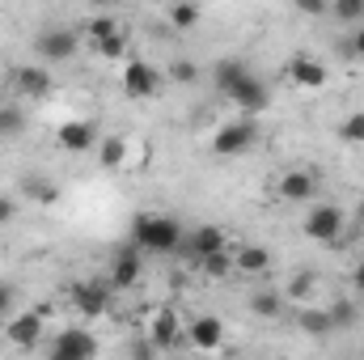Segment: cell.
I'll list each match as a JSON object with an SVG mask.
<instances>
[{
  "label": "cell",
  "instance_id": "1",
  "mask_svg": "<svg viewBox=\"0 0 364 360\" xmlns=\"http://www.w3.org/2000/svg\"><path fill=\"white\" fill-rule=\"evenodd\" d=\"M182 238H186L182 225L166 212H140L132 221V246L140 255H174L182 250Z\"/></svg>",
  "mask_w": 364,
  "mask_h": 360
},
{
  "label": "cell",
  "instance_id": "2",
  "mask_svg": "<svg viewBox=\"0 0 364 360\" xmlns=\"http://www.w3.org/2000/svg\"><path fill=\"white\" fill-rule=\"evenodd\" d=\"M81 47V30H68V26H47L38 38H34V55L47 60V64H64L73 60Z\"/></svg>",
  "mask_w": 364,
  "mask_h": 360
},
{
  "label": "cell",
  "instance_id": "3",
  "mask_svg": "<svg viewBox=\"0 0 364 360\" xmlns=\"http://www.w3.org/2000/svg\"><path fill=\"white\" fill-rule=\"evenodd\" d=\"M343 225H348V216H343V208H335V203H314L309 216H305V233H309L314 242H326V246H335V242L343 238Z\"/></svg>",
  "mask_w": 364,
  "mask_h": 360
},
{
  "label": "cell",
  "instance_id": "4",
  "mask_svg": "<svg viewBox=\"0 0 364 360\" xmlns=\"http://www.w3.org/2000/svg\"><path fill=\"white\" fill-rule=\"evenodd\" d=\"M144 339H149L157 352H161V348H174V344H186L178 309H174V305H157L153 318H149V327H144Z\"/></svg>",
  "mask_w": 364,
  "mask_h": 360
},
{
  "label": "cell",
  "instance_id": "5",
  "mask_svg": "<svg viewBox=\"0 0 364 360\" xmlns=\"http://www.w3.org/2000/svg\"><path fill=\"white\" fill-rule=\"evenodd\" d=\"M9 90L17 93L21 102H38V97H47V93L55 90V81H51V73L38 68V64H17V68L9 73Z\"/></svg>",
  "mask_w": 364,
  "mask_h": 360
},
{
  "label": "cell",
  "instance_id": "6",
  "mask_svg": "<svg viewBox=\"0 0 364 360\" xmlns=\"http://www.w3.org/2000/svg\"><path fill=\"white\" fill-rule=\"evenodd\" d=\"M110 280H77L73 284V309L81 318H102L110 309Z\"/></svg>",
  "mask_w": 364,
  "mask_h": 360
},
{
  "label": "cell",
  "instance_id": "7",
  "mask_svg": "<svg viewBox=\"0 0 364 360\" xmlns=\"http://www.w3.org/2000/svg\"><path fill=\"white\" fill-rule=\"evenodd\" d=\"M255 140H259L255 119H237V123H225V127L212 136V153H216V157H237V153H246Z\"/></svg>",
  "mask_w": 364,
  "mask_h": 360
},
{
  "label": "cell",
  "instance_id": "8",
  "mask_svg": "<svg viewBox=\"0 0 364 360\" xmlns=\"http://www.w3.org/2000/svg\"><path fill=\"white\" fill-rule=\"evenodd\" d=\"M93 356H97V339L90 331H81V327L60 331L51 339V352H47V360H93Z\"/></svg>",
  "mask_w": 364,
  "mask_h": 360
},
{
  "label": "cell",
  "instance_id": "9",
  "mask_svg": "<svg viewBox=\"0 0 364 360\" xmlns=\"http://www.w3.org/2000/svg\"><path fill=\"white\" fill-rule=\"evenodd\" d=\"M140 275H144V255L132 246V242H123L114 255H110V288L119 292V288H132V284H140Z\"/></svg>",
  "mask_w": 364,
  "mask_h": 360
},
{
  "label": "cell",
  "instance_id": "10",
  "mask_svg": "<svg viewBox=\"0 0 364 360\" xmlns=\"http://www.w3.org/2000/svg\"><path fill=\"white\" fill-rule=\"evenodd\" d=\"M157 90H161V73H157L149 60H127V64H123V93H127V97L144 102V97H153Z\"/></svg>",
  "mask_w": 364,
  "mask_h": 360
},
{
  "label": "cell",
  "instance_id": "11",
  "mask_svg": "<svg viewBox=\"0 0 364 360\" xmlns=\"http://www.w3.org/2000/svg\"><path fill=\"white\" fill-rule=\"evenodd\" d=\"M43 331H47L43 314H38V309H21V314H13V318H9L4 339H9L13 348H34V344L43 339Z\"/></svg>",
  "mask_w": 364,
  "mask_h": 360
},
{
  "label": "cell",
  "instance_id": "12",
  "mask_svg": "<svg viewBox=\"0 0 364 360\" xmlns=\"http://www.w3.org/2000/svg\"><path fill=\"white\" fill-rule=\"evenodd\" d=\"M55 144L64 153H90L93 144H97V127H93L90 119H68V123L55 127Z\"/></svg>",
  "mask_w": 364,
  "mask_h": 360
},
{
  "label": "cell",
  "instance_id": "13",
  "mask_svg": "<svg viewBox=\"0 0 364 360\" xmlns=\"http://www.w3.org/2000/svg\"><path fill=\"white\" fill-rule=\"evenodd\" d=\"M229 102H233V106H242L246 115H263V110L272 106V90H267V81H263V77H255V73H250L237 90L229 93Z\"/></svg>",
  "mask_w": 364,
  "mask_h": 360
},
{
  "label": "cell",
  "instance_id": "14",
  "mask_svg": "<svg viewBox=\"0 0 364 360\" xmlns=\"http://www.w3.org/2000/svg\"><path fill=\"white\" fill-rule=\"evenodd\" d=\"M186 344L191 348H199V352H216L220 348V339H225V327H220V318H212V314H199L195 322H186Z\"/></svg>",
  "mask_w": 364,
  "mask_h": 360
},
{
  "label": "cell",
  "instance_id": "15",
  "mask_svg": "<svg viewBox=\"0 0 364 360\" xmlns=\"http://www.w3.org/2000/svg\"><path fill=\"white\" fill-rule=\"evenodd\" d=\"M318 195V174L314 170H284L279 179V199L284 203H309Z\"/></svg>",
  "mask_w": 364,
  "mask_h": 360
},
{
  "label": "cell",
  "instance_id": "16",
  "mask_svg": "<svg viewBox=\"0 0 364 360\" xmlns=\"http://www.w3.org/2000/svg\"><path fill=\"white\" fill-rule=\"evenodd\" d=\"M182 250H191L195 259H208V255H220L225 250V233L216 225H195L186 238H182Z\"/></svg>",
  "mask_w": 364,
  "mask_h": 360
},
{
  "label": "cell",
  "instance_id": "17",
  "mask_svg": "<svg viewBox=\"0 0 364 360\" xmlns=\"http://www.w3.org/2000/svg\"><path fill=\"white\" fill-rule=\"evenodd\" d=\"M288 81L301 85V90H322L326 85V68L314 55H296V60H288Z\"/></svg>",
  "mask_w": 364,
  "mask_h": 360
},
{
  "label": "cell",
  "instance_id": "18",
  "mask_svg": "<svg viewBox=\"0 0 364 360\" xmlns=\"http://www.w3.org/2000/svg\"><path fill=\"white\" fill-rule=\"evenodd\" d=\"M246 77H250V64H246V60H233V55H229V60H216V64H212V85L225 93V97L237 90Z\"/></svg>",
  "mask_w": 364,
  "mask_h": 360
},
{
  "label": "cell",
  "instance_id": "19",
  "mask_svg": "<svg viewBox=\"0 0 364 360\" xmlns=\"http://www.w3.org/2000/svg\"><path fill=\"white\" fill-rule=\"evenodd\" d=\"M296 327H301L305 335H331V331H335L326 305H301V309H296Z\"/></svg>",
  "mask_w": 364,
  "mask_h": 360
},
{
  "label": "cell",
  "instance_id": "20",
  "mask_svg": "<svg viewBox=\"0 0 364 360\" xmlns=\"http://www.w3.org/2000/svg\"><path fill=\"white\" fill-rule=\"evenodd\" d=\"M314 292H318V271H309V268H301L288 280V288H284V297H288V301H301V305H309Z\"/></svg>",
  "mask_w": 364,
  "mask_h": 360
},
{
  "label": "cell",
  "instance_id": "21",
  "mask_svg": "<svg viewBox=\"0 0 364 360\" xmlns=\"http://www.w3.org/2000/svg\"><path fill=\"white\" fill-rule=\"evenodd\" d=\"M26 132V110L17 102H0V140H17Z\"/></svg>",
  "mask_w": 364,
  "mask_h": 360
},
{
  "label": "cell",
  "instance_id": "22",
  "mask_svg": "<svg viewBox=\"0 0 364 360\" xmlns=\"http://www.w3.org/2000/svg\"><path fill=\"white\" fill-rule=\"evenodd\" d=\"M250 314H259V318H279V314H284V292H275V288L250 292Z\"/></svg>",
  "mask_w": 364,
  "mask_h": 360
},
{
  "label": "cell",
  "instance_id": "23",
  "mask_svg": "<svg viewBox=\"0 0 364 360\" xmlns=\"http://www.w3.org/2000/svg\"><path fill=\"white\" fill-rule=\"evenodd\" d=\"M97 157H102L106 170H123V162H127V136H102Z\"/></svg>",
  "mask_w": 364,
  "mask_h": 360
},
{
  "label": "cell",
  "instance_id": "24",
  "mask_svg": "<svg viewBox=\"0 0 364 360\" xmlns=\"http://www.w3.org/2000/svg\"><path fill=\"white\" fill-rule=\"evenodd\" d=\"M233 263H237V271H250V275H263V271L272 268V255H267L263 246H242V250L233 255Z\"/></svg>",
  "mask_w": 364,
  "mask_h": 360
},
{
  "label": "cell",
  "instance_id": "25",
  "mask_svg": "<svg viewBox=\"0 0 364 360\" xmlns=\"http://www.w3.org/2000/svg\"><path fill=\"white\" fill-rule=\"evenodd\" d=\"M199 271H203V275H212V280H225V275H233V271H237V263H233V255H229V250H220V255L199 259Z\"/></svg>",
  "mask_w": 364,
  "mask_h": 360
},
{
  "label": "cell",
  "instance_id": "26",
  "mask_svg": "<svg viewBox=\"0 0 364 360\" xmlns=\"http://www.w3.org/2000/svg\"><path fill=\"white\" fill-rule=\"evenodd\" d=\"M199 4H170V26L178 30V34H186V30H195L199 26Z\"/></svg>",
  "mask_w": 364,
  "mask_h": 360
},
{
  "label": "cell",
  "instance_id": "27",
  "mask_svg": "<svg viewBox=\"0 0 364 360\" xmlns=\"http://www.w3.org/2000/svg\"><path fill=\"white\" fill-rule=\"evenodd\" d=\"M21 191H26L34 203H55V199H60V186H55V182H47V179H26V182H21Z\"/></svg>",
  "mask_w": 364,
  "mask_h": 360
},
{
  "label": "cell",
  "instance_id": "28",
  "mask_svg": "<svg viewBox=\"0 0 364 360\" xmlns=\"http://www.w3.org/2000/svg\"><path fill=\"white\" fill-rule=\"evenodd\" d=\"M85 34H90L93 43H102V38H110V34H119V21L110 17V13H97V17H90L85 26H81Z\"/></svg>",
  "mask_w": 364,
  "mask_h": 360
},
{
  "label": "cell",
  "instance_id": "29",
  "mask_svg": "<svg viewBox=\"0 0 364 360\" xmlns=\"http://www.w3.org/2000/svg\"><path fill=\"white\" fill-rule=\"evenodd\" d=\"M339 140H343V144H364V110L348 115V119L339 123Z\"/></svg>",
  "mask_w": 364,
  "mask_h": 360
},
{
  "label": "cell",
  "instance_id": "30",
  "mask_svg": "<svg viewBox=\"0 0 364 360\" xmlns=\"http://www.w3.org/2000/svg\"><path fill=\"white\" fill-rule=\"evenodd\" d=\"M170 81H174V85H195V81H199V64L186 60V55L174 60V64H170Z\"/></svg>",
  "mask_w": 364,
  "mask_h": 360
},
{
  "label": "cell",
  "instance_id": "31",
  "mask_svg": "<svg viewBox=\"0 0 364 360\" xmlns=\"http://www.w3.org/2000/svg\"><path fill=\"white\" fill-rule=\"evenodd\" d=\"M93 47H97V55H106V60H123V55H127V34L119 30V34H110V38L93 43Z\"/></svg>",
  "mask_w": 364,
  "mask_h": 360
},
{
  "label": "cell",
  "instance_id": "32",
  "mask_svg": "<svg viewBox=\"0 0 364 360\" xmlns=\"http://www.w3.org/2000/svg\"><path fill=\"white\" fill-rule=\"evenodd\" d=\"M331 13H335L339 21H348V26H352V21H364V0H335Z\"/></svg>",
  "mask_w": 364,
  "mask_h": 360
},
{
  "label": "cell",
  "instance_id": "33",
  "mask_svg": "<svg viewBox=\"0 0 364 360\" xmlns=\"http://www.w3.org/2000/svg\"><path fill=\"white\" fill-rule=\"evenodd\" d=\"M326 314H331L335 331H339V327H352V322H356V305H352V301H335V305H326Z\"/></svg>",
  "mask_w": 364,
  "mask_h": 360
},
{
  "label": "cell",
  "instance_id": "34",
  "mask_svg": "<svg viewBox=\"0 0 364 360\" xmlns=\"http://www.w3.org/2000/svg\"><path fill=\"white\" fill-rule=\"evenodd\" d=\"M127 360H157V348L140 335V339H132V344H127Z\"/></svg>",
  "mask_w": 364,
  "mask_h": 360
},
{
  "label": "cell",
  "instance_id": "35",
  "mask_svg": "<svg viewBox=\"0 0 364 360\" xmlns=\"http://www.w3.org/2000/svg\"><path fill=\"white\" fill-rule=\"evenodd\" d=\"M296 9H301V13H309V17H326V13H331V4H326V0H296Z\"/></svg>",
  "mask_w": 364,
  "mask_h": 360
},
{
  "label": "cell",
  "instance_id": "36",
  "mask_svg": "<svg viewBox=\"0 0 364 360\" xmlns=\"http://www.w3.org/2000/svg\"><path fill=\"white\" fill-rule=\"evenodd\" d=\"M343 51H352L356 60H364V26H356V30H352V38H348V47H343Z\"/></svg>",
  "mask_w": 364,
  "mask_h": 360
},
{
  "label": "cell",
  "instance_id": "37",
  "mask_svg": "<svg viewBox=\"0 0 364 360\" xmlns=\"http://www.w3.org/2000/svg\"><path fill=\"white\" fill-rule=\"evenodd\" d=\"M17 216V199L13 195H0V225H9Z\"/></svg>",
  "mask_w": 364,
  "mask_h": 360
},
{
  "label": "cell",
  "instance_id": "38",
  "mask_svg": "<svg viewBox=\"0 0 364 360\" xmlns=\"http://www.w3.org/2000/svg\"><path fill=\"white\" fill-rule=\"evenodd\" d=\"M13 309V284H0V314Z\"/></svg>",
  "mask_w": 364,
  "mask_h": 360
},
{
  "label": "cell",
  "instance_id": "39",
  "mask_svg": "<svg viewBox=\"0 0 364 360\" xmlns=\"http://www.w3.org/2000/svg\"><path fill=\"white\" fill-rule=\"evenodd\" d=\"M356 288L364 292V259H360V268H356Z\"/></svg>",
  "mask_w": 364,
  "mask_h": 360
}]
</instances>
